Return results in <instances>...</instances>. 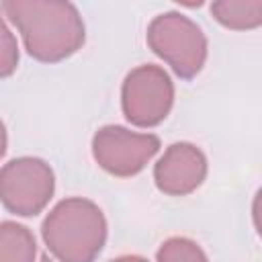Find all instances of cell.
Listing matches in <instances>:
<instances>
[{
  "mask_svg": "<svg viewBox=\"0 0 262 262\" xmlns=\"http://www.w3.org/2000/svg\"><path fill=\"white\" fill-rule=\"evenodd\" d=\"M0 10L18 29L27 53L37 61L57 63L84 45V20L72 2L6 0Z\"/></svg>",
  "mask_w": 262,
  "mask_h": 262,
  "instance_id": "obj_1",
  "label": "cell"
},
{
  "mask_svg": "<svg viewBox=\"0 0 262 262\" xmlns=\"http://www.w3.org/2000/svg\"><path fill=\"white\" fill-rule=\"evenodd\" d=\"M41 235L59 262H94L106 242V219L96 203L70 196L47 213Z\"/></svg>",
  "mask_w": 262,
  "mask_h": 262,
  "instance_id": "obj_2",
  "label": "cell"
},
{
  "mask_svg": "<svg viewBox=\"0 0 262 262\" xmlns=\"http://www.w3.org/2000/svg\"><path fill=\"white\" fill-rule=\"evenodd\" d=\"M145 39L149 49L184 80L194 78L207 61V37L203 29L180 12L158 14L149 23Z\"/></svg>",
  "mask_w": 262,
  "mask_h": 262,
  "instance_id": "obj_3",
  "label": "cell"
},
{
  "mask_svg": "<svg viewBox=\"0 0 262 262\" xmlns=\"http://www.w3.org/2000/svg\"><path fill=\"white\" fill-rule=\"evenodd\" d=\"M53 190L55 174L41 158L23 156L0 168V203L18 217L41 213L49 205Z\"/></svg>",
  "mask_w": 262,
  "mask_h": 262,
  "instance_id": "obj_4",
  "label": "cell"
},
{
  "mask_svg": "<svg viewBox=\"0 0 262 262\" xmlns=\"http://www.w3.org/2000/svg\"><path fill=\"white\" fill-rule=\"evenodd\" d=\"M174 104V82L168 72L154 63L131 70L121 88V106L125 119L141 129L160 125Z\"/></svg>",
  "mask_w": 262,
  "mask_h": 262,
  "instance_id": "obj_5",
  "label": "cell"
},
{
  "mask_svg": "<svg viewBox=\"0 0 262 262\" xmlns=\"http://www.w3.org/2000/svg\"><path fill=\"white\" fill-rule=\"evenodd\" d=\"M158 151V135L137 133L121 125H104L92 137V156L96 164L119 178L139 174Z\"/></svg>",
  "mask_w": 262,
  "mask_h": 262,
  "instance_id": "obj_6",
  "label": "cell"
},
{
  "mask_svg": "<svg viewBox=\"0 0 262 262\" xmlns=\"http://www.w3.org/2000/svg\"><path fill=\"white\" fill-rule=\"evenodd\" d=\"M207 178V158L194 143L176 141L154 166V182L168 196H186Z\"/></svg>",
  "mask_w": 262,
  "mask_h": 262,
  "instance_id": "obj_7",
  "label": "cell"
},
{
  "mask_svg": "<svg viewBox=\"0 0 262 262\" xmlns=\"http://www.w3.org/2000/svg\"><path fill=\"white\" fill-rule=\"evenodd\" d=\"M211 14L225 29L250 31L262 25V0H217Z\"/></svg>",
  "mask_w": 262,
  "mask_h": 262,
  "instance_id": "obj_8",
  "label": "cell"
},
{
  "mask_svg": "<svg viewBox=\"0 0 262 262\" xmlns=\"http://www.w3.org/2000/svg\"><path fill=\"white\" fill-rule=\"evenodd\" d=\"M37 242L29 227L0 221V262H35Z\"/></svg>",
  "mask_w": 262,
  "mask_h": 262,
  "instance_id": "obj_9",
  "label": "cell"
},
{
  "mask_svg": "<svg viewBox=\"0 0 262 262\" xmlns=\"http://www.w3.org/2000/svg\"><path fill=\"white\" fill-rule=\"evenodd\" d=\"M158 262H209L203 248L190 237H168L156 254Z\"/></svg>",
  "mask_w": 262,
  "mask_h": 262,
  "instance_id": "obj_10",
  "label": "cell"
},
{
  "mask_svg": "<svg viewBox=\"0 0 262 262\" xmlns=\"http://www.w3.org/2000/svg\"><path fill=\"white\" fill-rule=\"evenodd\" d=\"M18 66V43L12 31L8 29L4 16L0 14V78L14 74Z\"/></svg>",
  "mask_w": 262,
  "mask_h": 262,
  "instance_id": "obj_11",
  "label": "cell"
},
{
  "mask_svg": "<svg viewBox=\"0 0 262 262\" xmlns=\"http://www.w3.org/2000/svg\"><path fill=\"white\" fill-rule=\"evenodd\" d=\"M6 143H8V137H6V127H4V123L0 121V160H2V156L6 154Z\"/></svg>",
  "mask_w": 262,
  "mask_h": 262,
  "instance_id": "obj_12",
  "label": "cell"
},
{
  "mask_svg": "<svg viewBox=\"0 0 262 262\" xmlns=\"http://www.w3.org/2000/svg\"><path fill=\"white\" fill-rule=\"evenodd\" d=\"M111 262H147L143 256H135V254H127V256H119Z\"/></svg>",
  "mask_w": 262,
  "mask_h": 262,
  "instance_id": "obj_13",
  "label": "cell"
},
{
  "mask_svg": "<svg viewBox=\"0 0 262 262\" xmlns=\"http://www.w3.org/2000/svg\"><path fill=\"white\" fill-rule=\"evenodd\" d=\"M41 262H53V260H51L49 256H43V258H41Z\"/></svg>",
  "mask_w": 262,
  "mask_h": 262,
  "instance_id": "obj_14",
  "label": "cell"
}]
</instances>
